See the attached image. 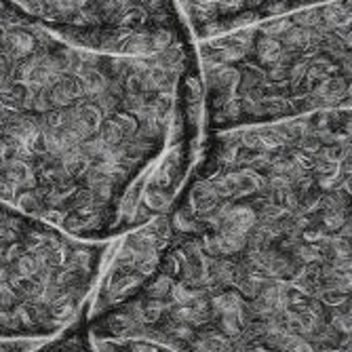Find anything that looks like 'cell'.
<instances>
[{
	"label": "cell",
	"instance_id": "6da1fadb",
	"mask_svg": "<svg viewBox=\"0 0 352 352\" xmlns=\"http://www.w3.org/2000/svg\"><path fill=\"white\" fill-rule=\"evenodd\" d=\"M93 336L350 352V110L203 133L154 274Z\"/></svg>",
	"mask_w": 352,
	"mask_h": 352
},
{
	"label": "cell",
	"instance_id": "7a4b0ae2",
	"mask_svg": "<svg viewBox=\"0 0 352 352\" xmlns=\"http://www.w3.org/2000/svg\"><path fill=\"white\" fill-rule=\"evenodd\" d=\"M203 140L195 45L78 47L0 0V203L106 243L169 211Z\"/></svg>",
	"mask_w": 352,
	"mask_h": 352
},
{
	"label": "cell",
	"instance_id": "3957f363",
	"mask_svg": "<svg viewBox=\"0 0 352 352\" xmlns=\"http://www.w3.org/2000/svg\"><path fill=\"white\" fill-rule=\"evenodd\" d=\"M203 133L350 110V0L199 41Z\"/></svg>",
	"mask_w": 352,
	"mask_h": 352
},
{
	"label": "cell",
	"instance_id": "277c9868",
	"mask_svg": "<svg viewBox=\"0 0 352 352\" xmlns=\"http://www.w3.org/2000/svg\"><path fill=\"white\" fill-rule=\"evenodd\" d=\"M112 241L72 239L0 203V352H34L76 327Z\"/></svg>",
	"mask_w": 352,
	"mask_h": 352
},
{
	"label": "cell",
	"instance_id": "5b68a950",
	"mask_svg": "<svg viewBox=\"0 0 352 352\" xmlns=\"http://www.w3.org/2000/svg\"><path fill=\"white\" fill-rule=\"evenodd\" d=\"M23 15L85 49L152 55L190 45L175 0H9Z\"/></svg>",
	"mask_w": 352,
	"mask_h": 352
},
{
	"label": "cell",
	"instance_id": "8992f818",
	"mask_svg": "<svg viewBox=\"0 0 352 352\" xmlns=\"http://www.w3.org/2000/svg\"><path fill=\"white\" fill-rule=\"evenodd\" d=\"M167 243V213L110 243L85 321L131 300L154 274Z\"/></svg>",
	"mask_w": 352,
	"mask_h": 352
},
{
	"label": "cell",
	"instance_id": "52a82bcc",
	"mask_svg": "<svg viewBox=\"0 0 352 352\" xmlns=\"http://www.w3.org/2000/svg\"><path fill=\"white\" fill-rule=\"evenodd\" d=\"M197 41L327 0H175Z\"/></svg>",
	"mask_w": 352,
	"mask_h": 352
},
{
	"label": "cell",
	"instance_id": "ba28073f",
	"mask_svg": "<svg viewBox=\"0 0 352 352\" xmlns=\"http://www.w3.org/2000/svg\"><path fill=\"white\" fill-rule=\"evenodd\" d=\"M87 331V329H85ZM91 352H179L177 348L138 336H93L87 331Z\"/></svg>",
	"mask_w": 352,
	"mask_h": 352
},
{
	"label": "cell",
	"instance_id": "9c48e42d",
	"mask_svg": "<svg viewBox=\"0 0 352 352\" xmlns=\"http://www.w3.org/2000/svg\"><path fill=\"white\" fill-rule=\"evenodd\" d=\"M34 352H91V346H89L87 331L76 325L70 331H66V333H61V336L45 342Z\"/></svg>",
	"mask_w": 352,
	"mask_h": 352
}]
</instances>
